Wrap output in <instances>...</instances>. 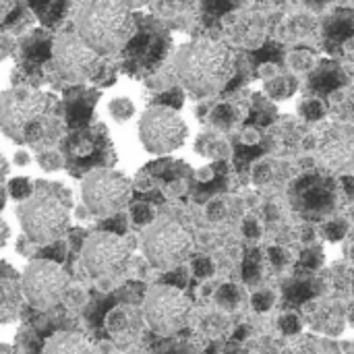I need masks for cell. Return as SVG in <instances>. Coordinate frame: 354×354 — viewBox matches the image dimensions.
Returning a JSON list of instances; mask_svg holds the SVG:
<instances>
[{
  "label": "cell",
  "mask_w": 354,
  "mask_h": 354,
  "mask_svg": "<svg viewBox=\"0 0 354 354\" xmlns=\"http://www.w3.org/2000/svg\"><path fill=\"white\" fill-rule=\"evenodd\" d=\"M19 280V274L10 266L0 272V324H10L21 313L23 295Z\"/></svg>",
  "instance_id": "16"
},
{
  "label": "cell",
  "mask_w": 354,
  "mask_h": 354,
  "mask_svg": "<svg viewBox=\"0 0 354 354\" xmlns=\"http://www.w3.org/2000/svg\"><path fill=\"white\" fill-rule=\"evenodd\" d=\"M6 176H8V162H6V158L2 156V151H0V185L6 180Z\"/></svg>",
  "instance_id": "58"
},
{
  "label": "cell",
  "mask_w": 354,
  "mask_h": 354,
  "mask_svg": "<svg viewBox=\"0 0 354 354\" xmlns=\"http://www.w3.org/2000/svg\"><path fill=\"white\" fill-rule=\"evenodd\" d=\"M257 141H259V133L253 131V129H247V131L243 133V137H241V143H243V145H255Z\"/></svg>",
  "instance_id": "55"
},
{
  "label": "cell",
  "mask_w": 354,
  "mask_h": 354,
  "mask_svg": "<svg viewBox=\"0 0 354 354\" xmlns=\"http://www.w3.org/2000/svg\"><path fill=\"white\" fill-rule=\"evenodd\" d=\"M8 239H10V228H8L6 220L0 216V249L8 243Z\"/></svg>",
  "instance_id": "56"
},
{
  "label": "cell",
  "mask_w": 354,
  "mask_h": 354,
  "mask_svg": "<svg viewBox=\"0 0 354 354\" xmlns=\"http://www.w3.org/2000/svg\"><path fill=\"white\" fill-rule=\"evenodd\" d=\"M131 218L137 226H143V224H151L153 218H156V212L149 203L145 201H139V203H133L131 205Z\"/></svg>",
  "instance_id": "35"
},
{
  "label": "cell",
  "mask_w": 354,
  "mask_h": 354,
  "mask_svg": "<svg viewBox=\"0 0 354 354\" xmlns=\"http://www.w3.org/2000/svg\"><path fill=\"white\" fill-rule=\"evenodd\" d=\"M207 218L212 222H218V220H224L226 218V203L222 199H214L207 203Z\"/></svg>",
  "instance_id": "45"
},
{
  "label": "cell",
  "mask_w": 354,
  "mask_h": 354,
  "mask_svg": "<svg viewBox=\"0 0 354 354\" xmlns=\"http://www.w3.org/2000/svg\"><path fill=\"white\" fill-rule=\"evenodd\" d=\"M6 193L10 195V199L23 203V201H27V199L35 193V185H33V180L27 178V176H15V178L8 180Z\"/></svg>",
  "instance_id": "25"
},
{
  "label": "cell",
  "mask_w": 354,
  "mask_h": 354,
  "mask_svg": "<svg viewBox=\"0 0 354 354\" xmlns=\"http://www.w3.org/2000/svg\"><path fill=\"white\" fill-rule=\"evenodd\" d=\"M19 284H21V295L31 307L39 311H48L56 307L64 297L68 288V276L60 270V266L52 261L33 259L23 272Z\"/></svg>",
  "instance_id": "12"
},
{
  "label": "cell",
  "mask_w": 354,
  "mask_h": 354,
  "mask_svg": "<svg viewBox=\"0 0 354 354\" xmlns=\"http://www.w3.org/2000/svg\"><path fill=\"white\" fill-rule=\"evenodd\" d=\"M100 100V89H91L85 85H73L64 91L62 116L73 129H83L91 124L93 108Z\"/></svg>",
  "instance_id": "15"
},
{
  "label": "cell",
  "mask_w": 354,
  "mask_h": 354,
  "mask_svg": "<svg viewBox=\"0 0 354 354\" xmlns=\"http://www.w3.org/2000/svg\"><path fill=\"white\" fill-rule=\"evenodd\" d=\"M251 305H253V309H255V311L266 313V311H270V309L274 307V295H272V292H268V290H263V292H255V295H253V299H251Z\"/></svg>",
  "instance_id": "40"
},
{
  "label": "cell",
  "mask_w": 354,
  "mask_h": 354,
  "mask_svg": "<svg viewBox=\"0 0 354 354\" xmlns=\"http://www.w3.org/2000/svg\"><path fill=\"white\" fill-rule=\"evenodd\" d=\"M195 176L199 183H212L216 178V170H214V166H203L195 172Z\"/></svg>",
  "instance_id": "52"
},
{
  "label": "cell",
  "mask_w": 354,
  "mask_h": 354,
  "mask_svg": "<svg viewBox=\"0 0 354 354\" xmlns=\"http://www.w3.org/2000/svg\"><path fill=\"white\" fill-rule=\"evenodd\" d=\"M17 39L10 33H0V60L12 58L17 54Z\"/></svg>",
  "instance_id": "41"
},
{
  "label": "cell",
  "mask_w": 354,
  "mask_h": 354,
  "mask_svg": "<svg viewBox=\"0 0 354 354\" xmlns=\"http://www.w3.org/2000/svg\"><path fill=\"white\" fill-rule=\"evenodd\" d=\"M143 313L153 332L160 336H172L187 326L191 303L178 288L158 284L149 290Z\"/></svg>",
  "instance_id": "13"
},
{
  "label": "cell",
  "mask_w": 354,
  "mask_h": 354,
  "mask_svg": "<svg viewBox=\"0 0 354 354\" xmlns=\"http://www.w3.org/2000/svg\"><path fill=\"white\" fill-rule=\"evenodd\" d=\"M272 178V166L270 164H257L253 170V180L257 185H266Z\"/></svg>",
  "instance_id": "48"
},
{
  "label": "cell",
  "mask_w": 354,
  "mask_h": 354,
  "mask_svg": "<svg viewBox=\"0 0 354 354\" xmlns=\"http://www.w3.org/2000/svg\"><path fill=\"white\" fill-rule=\"evenodd\" d=\"M234 4V0H203V10L212 12V15H222L226 10H230Z\"/></svg>",
  "instance_id": "44"
},
{
  "label": "cell",
  "mask_w": 354,
  "mask_h": 354,
  "mask_svg": "<svg viewBox=\"0 0 354 354\" xmlns=\"http://www.w3.org/2000/svg\"><path fill=\"white\" fill-rule=\"evenodd\" d=\"M185 191H187V187H185L183 180H170L168 187H166V193L172 195V197H178V195H183Z\"/></svg>",
  "instance_id": "53"
},
{
  "label": "cell",
  "mask_w": 354,
  "mask_h": 354,
  "mask_svg": "<svg viewBox=\"0 0 354 354\" xmlns=\"http://www.w3.org/2000/svg\"><path fill=\"white\" fill-rule=\"evenodd\" d=\"M135 29L137 19L120 0H91L77 19L79 39L102 58L122 52Z\"/></svg>",
  "instance_id": "3"
},
{
  "label": "cell",
  "mask_w": 354,
  "mask_h": 354,
  "mask_svg": "<svg viewBox=\"0 0 354 354\" xmlns=\"http://www.w3.org/2000/svg\"><path fill=\"white\" fill-rule=\"evenodd\" d=\"M4 205H6V189L0 185V209H2Z\"/></svg>",
  "instance_id": "62"
},
{
  "label": "cell",
  "mask_w": 354,
  "mask_h": 354,
  "mask_svg": "<svg viewBox=\"0 0 354 354\" xmlns=\"http://www.w3.org/2000/svg\"><path fill=\"white\" fill-rule=\"evenodd\" d=\"M106 330L114 338H124L135 332L133 311L129 307H116L106 315Z\"/></svg>",
  "instance_id": "22"
},
{
  "label": "cell",
  "mask_w": 354,
  "mask_h": 354,
  "mask_svg": "<svg viewBox=\"0 0 354 354\" xmlns=\"http://www.w3.org/2000/svg\"><path fill=\"white\" fill-rule=\"evenodd\" d=\"M278 326H280V330H282L284 334H288V336H295V334H299V332L303 330V322H301L299 315H295V313L282 315L280 322H278Z\"/></svg>",
  "instance_id": "38"
},
{
  "label": "cell",
  "mask_w": 354,
  "mask_h": 354,
  "mask_svg": "<svg viewBox=\"0 0 354 354\" xmlns=\"http://www.w3.org/2000/svg\"><path fill=\"white\" fill-rule=\"evenodd\" d=\"M324 29H326L328 41H336V44L348 41L353 37V10L344 8V10L334 12L326 21Z\"/></svg>",
  "instance_id": "20"
},
{
  "label": "cell",
  "mask_w": 354,
  "mask_h": 354,
  "mask_svg": "<svg viewBox=\"0 0 354 354\" xmlns=\"http://www.w3.org/2000/svg\"><path fill=\"white\" fill-rule=\"evenodd\" d=\"M64 257H66V245L62 243V239L56 241V243H50V245L41 247V249L37 251V255H35V259L52 261V263H56V266H60V263L64 261Z\"/></svg>",
  "instance_id": "30"
},
{
  "label": "cell",
  "mask_w": 354,
  "mask_h": 354,
  "mask_svg": "<svg viewBox=\"0 0 354 354\" xmlns=\"http://www.w3.org/2000/svg\"><path fill=\"white\" fill-rule=\"evenodd\" d=\"M131 187H135L139 193H149V191L156 187V178H153V176H149L145 170H141V172H137L135 183H131Z\"/></svg>",
  "instance_id": "43"
},
{
  "label": "cell",
  "mask_w": 354,
  "mask_h": 354,
  "mask_svg": "<svg viewBox=\"0 0 354 354\" xmlns=\"http://www.w3.org/2000/svg\"><path fill=\"white\" fill-rule=\"evenodd\" d=\"M189 129L183 116L164 106H151L139 120V139L143 147L153 156H166L183 147Z\"/></svg>",
  "instance_id": "10"
},
{
  "label": "cell",
  "mask_w": 354,
  "mask_h": 354,
  "mask_svg": "<svg viewBox=\"0 0 354 354\" xmlns=\"http://www.w3.org/2000/svg\"><path fill=\"white\" fill-rule=\"evenodd\" d=\"M290 64H292V68H297V71H307V68H311V64H313V56H311L309 52H295V54L290 56Z\"/></svg>",
  "instance_id": "46"
},
{
  "label": "cell",
  "mask_w": 354,
  "mask_h": 354,
  "mask_svg": "<svg viewBox=\"0 0 354 354\" xmlns=\"http://www.w3.org/2000/svg\"><path fill=\"white\" fill-rule=\"evenodd\" d=\"M108 112H110L112 120L122 124V122H129L135 116V104L129 97H114L108 104Z\"/></svg>",
  "instance_id": "27"
},
{
  "label": "cell",
  "mask_w": 354,
  "mask_h": 354,
  "mask_svg": "<svg viewBox=\"0 0 354 354\" xmlns=\"http://www.w3.org/2000/svg\"><path fill=\"white\" fill-rule=\"evenodd\" d=\"M135 19H137L135 35L122 50L124 56L122 68L133 77H145L153 73L166 58L170 50V35L160 23L151 19L145 17H135Z\"/></svg>",
  "instance_id": "7"
},
{
  "label": "cell",
  "mask_w": 354,
  "mask_h": 354,
  "mask_svg": "<svg viewBox=\"0 0 354 354\" xmlns=\"http://www.w3.org/2000/svg\"><path fill=\"white\" fill-rule=\"evenodd\" d=\"M247 334H249V328L247 326H241L236 330V334H234V340H243V338H247Z\"/></svg>",
  "instance_id": "61"
},
{
  "label": "cell",
  "mask_w": 354,
  "mask_h": 354,
  "mask_svg": "<svg viewBox=\"0 0 354 354\" xmlns=\"http://www.w3.org/2000/svg\"><path fill=\"white\" fill-rule=\"evenodd\" d=\"M15 6H17V0H0V27L10 17V12L15 10Z\"/></svg>",
  "instance_id": "50"
},
{
  "label": "cell",
  "mask_w": 354,
  "mask_h": 354,
  "mask_svg": "<svg viewBox=\"0 0 354 354\" xmlns=\"http://www.w3.org/2000/svg\"><path fill=\"white\" fill-rule=\"evenodd\" d=\"M299 114L305 120H322L326 116V104L319 97H307L299 104Z\"/></svg>",
  "instance_id": "28"
},
{
  "label": "cell",
  "mask_w": 354,
  "mask_h": 354,
  "mask_svg": "<svg viewBox=\"0 0 354 354\" xmlns=\"http://www.w3.org/2000/svg\"><path fill=\"white\" fill-rule=\"evenodd\" d=\"M52 44L54 37L48 29H35L29 35H25L17 44V58H19V71H23L27 77L41 73V66L52 58Z\"/></svg>",
  "instance_id": "14"
},
{
  "label": "cell",
  "mask_w": 354,
  "mask_h": 354,
  "mask_svg": "<svg viewBox=\"0 0 354 354\" xmlns=\"http://www.w3.org/2000/svg\"><path fill=\"white\" fill-rule=\"evenodd\" d=\"M214 272H216V268H214V261L209 257H197L193 261V274L197 278H212Z\"/></svg>",
  "instance_id": "39"
},
{
  "label": "cell",
  "mask_w": 354,
  "mask_h": 354,
  "mask_svg": "<svg viewBox=\"0 0 354 354\" xmlns=\"http://www.w3.org/2000/svg\"><path fill=\"white\" fill-rule=\"evenodd\" d=\"M60 156L64 160V168L73 176H85L91 170L116 164L108 129L100 122L68 133L60 143Z\"/></svg>",
  "instance_id": "4"
},
{
  "label": "cell",
  "mask_w": 354,
  "mask_h": 354,
  "mask_svg": "<svg viewBox=\"0 0 354 354\" xmlns=\"http://www.w3.org/2000/svg\"><path fill=\"white\" fill-rule=\"evenodd\" d=\"M97 230L100 232H110V234H116V236H124L129 232V220H127L124 214H116V216L104 218L97 224Z\"/></svg>",
  "instance_id": "29"
},
{
  "label": "cell",
  "mask_w": 354,
  "mask_h": 354,
  "mask_svg": "<svg viewBox=\"0 0 354 354\" xmlns=\"http://www.w3.org/2000/svg\"><path fill=\"white\" fill-rule=\"evenodd\" d=\"M15 166H29L31 164V156H29V151L27 149H17V153H15Z\"/></svg>",
  "instance_id": "54"
},
{
  "label": "cell",
  "mask_w": 354,
  "mask_h": 354,
  "mask_svg": "<svg viewBox=\"0 0 354 354\" xmlns=\"http://www.w3.org/2000/svg\"><path fill=\"white\" fill-rule=\"evenodd\" d=\"M270 261L276 270H282L286 263H288V253L280 247H272L270 249Z\"/></svg>",
  "instance_id": "47"
},
{
  "label": "cell",
  "mask_w": 354,
  "mask_h": 354,
  "mask_svg": "<svg viewBox=\"0 0 354 354\" xmlns=\"http://www.w3.org/2000/svg\"><path fill=\"white\" fill-rule=\"evenodd\" d=\"M243 278L247 284H257L261 280V263H259V255L257 253H251L245 261V268H243Z\"/></svg>",
  "instance_id": "36"
},
{
  "label": "cell",
  "mask_w": 354,
  "mask_h": 354,
  "mask_svg": "<svg viewBox=\"0 0 354 354\" xmlns=\"http://www.w3.org/2000/svg\"><path fill=\"white\" fill-rule=\"evenodd\" d=\"M348 83V75L338 62L324 60L309 77V91L317 95H330Z\"/></svg>",
  "instance_id": "17"
},
{
  "label": "cell",
  "mask_w": 354,
  "mask_h": 354,
  "mask_svg": "<svg viewBox=\"0 0 354 354\" xmlns=\"http://www.w3.org/2000/svg\"><path fill=\"white\" fill-rule=\"evenodd\" d=\"M346 234H348V220H344V218H334L332 222H328L324 226V236L330 243H340V241H344Z\"/></svg>",
  "instance_id": "33"
},
{
  "label": "cell",
  "mask_w": 354,
  "mask_h": 354,
  "mask_svg": "<svg viewBox=\"0 0 354 354\" xmlns=\"http://www.w3.org/2000/svg\"><path fill=\"white\" fill-rule=\"evenodd\" d=\"M131 180L112 168H97L83 176V207L100 220L122 214L131 201Z\"/></svg>",
  "instance_id": "6"
},
{
  "label": "cell",
  "mask_w": 354,
  "mask_h": 354,
  "mask_svg": "<svg viewBox=\"0 0 354 354\" xmlns=\"http://www.w3.org/2000/svg\"><path fill=\"white\" fill-rule=\"evenodd\" d=\"M243 232L249 239H259L261 236V226H259V222L255 218H247L245 224H243Z\"/></svg>",
  "instance_id": "49"
},
{
  "label": "cell",
  "mask_w": 354,
  "mask_h": 354,
  "mask_svg": "<svg viewBox=\"0 0 354 354\" xmlns=\"http://www.w3.org/2000/svg\"><path fill=\"white\" fill-rule=\"evenodd\" d=\"M330 0H305V4L311 8V10H324L328 6Z\"/></svg>",
  "instance_id": "57"
},
{
  "label": "cell",
  "mask_w": 354,
  "mask_h": 354,
  "mask_svg": "<svg viewBox=\"0 0 354 354\" xmlns=\"http://www.w3.org/2000/svg\"><path fill=\"white\" fill-rule=\"evenodd\" d=\"M52 62L56 73L73 85L93 81L104 66V58L87 48L77 33H62L54 39Z\"/></svg>",
  "instance_id": "11"
},
{
  "label": "cell",
  "mask_w": 354,
  "mask_h": 354,
  "mask_svg": "<svg viewBox=\"0 0 354 354\" xmlns=\"http://www.w3.org/2000/svg\"><path fill=\"white\" fill-rule=\"evenodd\" d=\"M131 261V247L122 236L110 232H95L85 236L81 245V263L85 272L97 282L118 278Z\"/></svg>",
  "instance_id": "8"
},
{
  "label": "cell",
  "mask_w": 354,
  "mask_h": 354,
  "mask_svg": "<svg viewBox=\"0 0 354 354\" xmlns=\"http://www.w3.org/2000/svg\"><path fill=\"white\" fill-rule=\"evenodd\" d=\"M185 102V95L178 87H170L168 91L164 93H158L153 97V106H164V108H172V110H178Z\"/></svg>",
  "instance_id": "34"
},
{
  "label": "cell",
  "mask_w": 354,
  "mask_h": 354,
  "mask_svg": "<svg viewBox=\"0 0 354 354\" xmlns=\"http://www.w3.org/2000/svg\"><path fill=\"white\" fill-rule=\"evenodd\" d=\"M253 114L255 116H261V124H268L270 120H274L276 116V108L272 102H268L263 95H255V102H253Z\"/></svg>",
  "instance_id": "37"
},
{
  "label": "cell",
  "mask_w": 354,
  "mask_h": 354,
  "mask_svg": "<svg viewBox=\"0 0 354 354\" xmlns=\"http://www.w3.org/2000/svg\"><path fill=\"white\" fill-rule=\"evenodd\" d=\"M44 354H93V348L81 334L62 332L48 340Z\"/></svg>",
  "instance_id": "19"
},
{
  "label": "cell",
  "mask_w": 354,
  "mask_h": 354,
  "mask_svg": "<svg viewBox=\"0 0 354 354\" xmlns=\"http://www.w3.org/2000/svg\"><path fill=\"white\" fill-rule=\"evenodd\" d=\"M193 236L178 222H156L143 239V253L147 261L162 272L180 268V263L193 251Z\"/></svg>",
  "instance_id": "9"
},
{
  "label": "cell",
  "mask_w": 354,
  "mask_h": 354,
  "mask_svg": "<svg viewBox=\"0 0 354 354\" xmlns=\"http://www.w3.org/2000/svg\"><path fill=\"white\" fill-rule=\"evenodd\" d=\"M44 27H56L68 12L71 0H23Z\"/></svg>",
  "instance_id": "18"
},
{
  "label": "cell",
  "mask_w": 354,
  "mask_h": 354,
  "mask_svg": "<svg viewBox=\"0 0 354 354\" xmlns=\"http://www.w3.org/2000/svg\"><path fill=\"white\" fill-rule=\"evenodd\" d=\"M62 127V104L33 87H12L0 93V129L19 145L50 143Z\"/></svg>",
  "instance_id": "1"
},
{
  "label": "cell",
  "mask_w": 354,
  "mask_h": 354,
  "mask_svg": "<svg viewBox=\"0 0 354 354\" xmlns=\"http://www.w3.org/2000/svg\"><path fill=\"white\" fill-rule=\"evenodd\" d=\"M197 151L212 160H222L228 156V143L216 135H201L197 141Z\"/></svg>",
  "instance_id": "24"
},
{
  "label": "cell",
  "mask_w": 354,
  "mask_h": 354,
  "mask_svg": "<svg viewBox=\"0 0 354 354\" xmlns=\"http://www.w3.org/2000/svg\"><path fill=\"white\" fill-rule=\"evenodd\" d=\"M301 263L309 270H317L322 263H324V253L319 249H305L303 257H301Z\"/></svg>",
  "instance_id": "42"
},
{
  "label": "cell",
  "mask_w": 354,
  "mask_h": 354,
  "mask_svg": "<svg viewBox=\"0 0 354 354\" xmlns=\"http://www.w3.org/2000/svg\"><path fill=\"white\" fill-rule=\"evenodd\" d=\"M301 354H336V351L328 344H309L303 348Z\"/></svg>",
  "instance_id": "51"
},
{
  "label": "cell",
  "mask_w": 354,
  "mask_h": 354,
  "mask_svg": "<svg viewBox=\"0 0 354 354\" xmlns=\"http://www.w3.org/2000/svg\"><path fill=\"white\" fill-rule=\"evenodd\" d=\"M236 120H239V110L232 104H218L212 112V122L222 131L232 129Z\"/></svg>",
  "instance_id": "26"
},
{
  "label": "cell",
  "mask_w": 354,
  "mask_h": 354,
  "mask_svg": "<svg viewBox=\"0 0 354 354\" xmlns=\"http://www.w3.org/2000/svg\"><path fill=\"white\" fill-rule=\"evenodd\" d=\"M315 187H309L307 185V189L301 193V197H303V205L307 207V209H313V212H328L330 207H332V193H330V187L326 185L328 180H322L319 176H315Z\"/></svg>",
  "instance_id": "21"
},
{
  "label": "cell",
  "mask_w": 354,
  "mask_h": 354,
  "mask_svg": "<svg viewBox=\"0 0 354 354\" xmlns=\"http://www.w3.org/2000/svg\"><path fill=\"white\" fill-rule=\"evenodd\" d=\"M35 160H37L39 168L46 170V172H56V170H62L64 168V160H62L60 151H54V149H41V151H37Z\"/></svg>",
  "instance_id": "31"
},
{
  "label": "cell",
  "mask_w": 354,
  "mask_h": 354,
  "mask_svg": "<svg viewBox=\"0 0 354 354\" xmlns=\"http://www.w3.org/2000/svg\"><path fill=\"white\" fill-rule=\"evenodd\" d=\"M299 83L292 75H274L272 79L266 81V93L272 100H286L297 91Z\"/></svg>",
  "instance_id": "23"
},
{
  "label": "cell",
  "mask_w": 354,
  "mask_h": 354,
  "mask_svg": "<svg viewBox=\"0 0 354 354\" xmlns=\"http://www.w3.org/2000/svg\"><path fill=\"white\" fill-rule=\"evenodd\" d=\"M174 71L191 95L212 97L230 83L236 64L228 46L214 39H195L176 52Z\"/></svg>",
  "instance_id": "2"
},
{
  "label": "cell",
  "mask_w": 354,
  "mask_h": 354,
  "mask_svg": "<svg viewBox=\"0 0 354 354\" xmlns=\"http://www.w3.org/2000/svg\"><path fill=\"white\" fill-rule=\"evenodd\" d=\"M17 216L23 236L35 247L56 243L68 232V207L46 193H33L17 207Z\"/></svg>",
  "instance_id": "5"
},
{
  "label": "cell",
  "mask_w": 354,
  "mask_h": 354,
  "mask_svg": "<svg viewBox=\"0 0 354 354\" xmlns=\"http://www.w3.org/2000/svg\"><path fill=\"white\" fill-rule=\"evenodd\" d=\"M216 301H218L220 307H224V309H228V311L236 309L239 303H241V290H239V286H234V284H224V286L218 290Z\"/></svg>",
  "instance_id": "32"
},
{
  "label": "cell",
  "mask_w": 354,
  "mask_h": 354,
  "mask_svg": "<svg viewBox=\"0 0 354 354\" xmlns=\"http://www.w3.org/2000/svg\"><path fill=\"white\" fill-rule=\"evenodd\" d=\"M342 187H344V191H346V197H353L354 195V180L351 176H344L342 178Z\"/></svg>",
  "instance_id": "60"
},
{
  "label": "cell",
  "mask_w": 354,
  "mask_h": 354,
  "mask_svg": "<svg viewBox=\"0 0 354 354\" xmlns=\"http://www.w3.org/2000/svg\"><path fill=\"white\" fill-rule=\"evenodd\" d=\"M129 10H133V8H141V6H145L149 0H120Z\"/></svg>",
  "instance_id": "59"
}]
</instances>
